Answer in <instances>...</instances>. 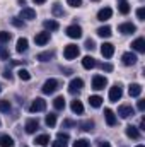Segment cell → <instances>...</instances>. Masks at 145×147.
<instances>
[{"mask_svg":"<svg viewBox=\"0 0 145 147\" xmlns=\"http://www.w3.org/2000/svg\"><path fill=\"white\" fill-rule=\"evenodd\" d=\"M56 89H58V80H56V79H48V80L43 84V87H41L43 94H53Z\"/></svg>","mask_w":145,"mask_h":147,"instance_id":"cell-1","label":"cell"},{"mask_svg":"<svg viewBox=\"0 0 145 147\" xmlns=\"http://www.w3.org/2000/svg\"><path fill=\"white\" fill-rule=\"evenodd\" d=\"M121 96H123L121 86H119V84H114V86L109 89V101H111V103H118V101L121 99Z\"/></svg>","mask_w":145,"mask_h":147,"instance_id":"cell-2","label":"cell"},{"mask_svg":"<svg viewBox=\"0 0 145 147\" xmlns=\"http://www.w3.org/2000/svg\"><path fill=\"white\" fill-rule=\"evenodd\" d=\"M82 87H84V80L79 79V77H75V79L70 80V84H68V92L70 94H79L82 91Z\"/></svg>","mask_w":145,"mask_h":147,"instance_id":"cell-3","label":"cell"},{"mask_svg":"<svg viewBox=\"0 0 145 147\" xmlns=\"http://www.w3.org/2000/svg\"><path fill=\"white\" fill-rule=\"evenodd\" d=\"M106 86H108V79H106L104 75H94V77H92V89L101 91V89H104Z\"/></svg>","mask_w":145,"mask_h":147,"instance_id":"cell-4","label":"cell"},{"mask_svg":"<svg viewBox=\"0 0 145 147\" xmlns=\"http://www.w3.org/2000/svg\"><path fill=\"white\" fill-rule=\"evenodd\" d=\"M79 53H80V51H79L77 45H67L65 50H63V57H65L67 60H73V58H77Z\"/></svg>","mask_w":145,"mask_h":147,"instance_id":"cell-5","label":"cell"},{"mask_svg":"<svg viewBox=\"0 0 145 147\" xmlns=\"http://www.w3.org/2000/svg\"><path fill=\"white\" fill-rule=\"evenodd\" d=\"M44 110H46V101L43 98H36L31 103V106H29V111L31 113H38V111H44Z\"/></svg>","mask_w":145,"mask_h":147,"instance_id":"cell-6","label":"cell"},{"mask_svg":"<svg viewBox=\"0 0 145 147\" xmlns=\"http://www.w3.org/2000/svg\"><path fill=\"white\" fill-rule=\"evenodd\" d=\"M65 33H67V36L72 38V39H79V38H82V28L77 26V24H73V26H68L65 29Z\"/></svg>","mask_w":145,"mask_h":147,"instance_id":"cell-7","label":"cell"},{"mask_svg":"<svg viewBox=\"0 0 145 147\" xmlns=\"http://www.w3.org/2000/svg\"><path fill=\"white\" fill-rule=\"evenodd\" d=\"M137 55L135 53H132V51H126V53H123V57H121V62H123V65H126V67H130V65H135L137 63Z\"/></svg>","mask_w":145,"mask_h":147,"instance_id":"cell-8","label":"cell"},{"mask_svg":"<svg viewBox=\"0 0 145 147\" xmlns=\"http://www.w3.org/2000/svg\"><path fill=\"white\" fill-rule=\"evenodd\" d=\"M118 31L123 33V34H133V33L137 31V26L132 24V22H123V24L118 26Z\"/></svg>","mask_w":145,"mask_h":147,"instance_id":"cell-9","label":"cell"},{"mask_svg":"<svg viewBox=\"0 0 145 147\" xmlns=\"http://www.w3.org/2000/svg\"><path fill=\"white\" fill-rule=\"evenodd\" d=\"M19 19H28V21H33L36 19V10H33L31 7H24L19 14Z\"/></svg>","mask_w":145,"mask_h":147,"instance_id":"cell-10","label":"cell"},{"mask_svg":"<svg viewBox=\"0 0 145 147\" xmlns=\"http://www.w3.org/2000/svg\"><path fill=\"white\" fill-rule=\"evenodd\" d=\"M118 115H119L121 118H130V116L135 115V110H133L132 106H128V105H123V106L118 108Z\"/></svg>","mask_w":145,"mask_h":147,"instance_id":"cell-11","label":"cell"},{"mask_svg":"<svg viewBox=\"0 0 145 147\" xmlns=\"http://www.w3.org/2000/svg\"><path fill=\"white\" fill-rule=\"evenodd\" d=\"M101 53H103L104 58H111L113 53H114V46H113L111 43H103V45H101Z\"/></svg>","mask_w":145,"mask_h":147,"instance_id":"cell-12","label":"cell"},{"mask_svg":"<svg viewBox=\"0 0 145 147\" xmlns=\"http://www.w3.org/2000/svg\"><path fill=\"white\" fill-rule=\"evenodd\" d=\"M24 128H26L28 134H34L38 128H39V121H38L36 118H31V120L26 121V127H24Z\"/></svg>","mask_w":145,"mask_h":147,"instance_id":"cell-13","label":"cell"},{"mask_svg":"<svg viewBox=\"0 0 145 147\" xmlns=\"http://www.w3.org/2000/svg\"><path fill=\"white\" fill-rule=\"evenodd\" d=\"M34 41H36V45H39V46H44V45L50 41V33H48V31L38 33L36 36H34Z\"/></svg>","mask_w":145,"mask_h":147,"instance_id":"cell-14","label":"cell"},{"mask_svg":"<svg viewBox=\"0 0 145 147\" xmlns=\"http://www.w3.org/2000/svg\"><path fill=\"white\" fill-rule=\"evenodd\" d=\"M96 65H97V62H96V58H92V57H89V55L82 58V67H84V69H87V70H91V69H94Z\"/></svg>","mask_w":145,"mask_h":147,"instance_id":"cell-15","label":"cell"},{"mask_svg":"<svg viewBox=\"0 0 145 147\" xmlns=\"http://www.w3.org/2000/svg\"><path fill=\"white\" fill-rule=\"evenodd\" d=\"M111 16H113V10L109 9V7H104V9H101L99 12H97V19L99 21H108V19H111Z\"/></svg>","mask_w":145,"mask_h":147,"instance_id":"cell-16","label":"cell"},{"mask_svg":"<svg viewBox=\"0 0 145 147\" xmlns=\"http://www.w3.org/2000/svg\"><path fill=\"white\" fill-rule=\"evenodd\" d=\"M132 48H133L135 51H138V53H144L145 51V39L144 38H137V39L132 43Z\"/></svg>","mask_w":145,"mask_h":147,"instance_id":"cell-17","label":"cell"},{"mask_svg":"<svg viewBox=\"0 0 145 147\" xmlns=\"http://www.w3.org/2000/svg\"><path fill=\"white\" fill-rule=\"evenodd\" d=\"M128 94H130L132 98H138V96L142 94V86H140V84H132V86L128 87Z\"/></svg>","mask_w":145,"mask_h":147,"instance_id":"cell-18","label":"cell"},{"mask_svg":"<svg viewBox=\"0 0 145 147\" xmlns=\"http://www.w3.org/2000/svg\"><path fill=\"white\" fill-rule=\"evenodd\" d=\"M104 118H106V123H108L109 127H114L116 125V116H114V113L109 110V108L104 110Z\"/></svg>","mask_w":145,"mask_h":147,"instance_id":"cell-19","label":"cell"},{"mask_svg":"<svg viewBox=\"0 0 145 147\" xmlns=\"http://www.w3.org/2000/svg\"><path fill=\"white\" fill-rule=\"evenodd\" d=\"M43 26H44V29H46V31H56V29L60 28V24H58L56 21H53V19L44 21V22H43Z\"/></svg>","mask_w":145,"mask_h":147,"instance_id":"cell-20","label":"cell"},{"mask_svg":"<svg viewBox=\"0 0 145 147\" xmlns=\"http://www.w3.org/2000/svg\"><path fill=\"white\" fill-rule=\"evenodd\" d=\"M125 132H126V135H128L130 139H138V137H140V132H138V128H137V127H133V125H128Z\"/></svg>","mask_w":145,"mask_h":147,"instance_id":"cell-21","label":"cell"},{"mask_svg":"<svg viewBox=\"0 0 145 147\" xmlns=\"http://www.w3.org/2000/svg\"><path fill=\"white\" fill-rule=\"evenodd\" d=\"M34 144H38V146H50V135H46V134H43V135H38L36 139H34Z\"/></svg>","mask_w":145,"mask_h":147,"instance_id":"cell-22","label":"cell"},{"mask_svg":"<svg viewBox=\"0 0 145 147\" xmlns=\"http://www.w3.org/2000/svg\"><path fill=\"white\" fill-rule=\"evenodd\" d=\"M28 45H29V43H28L26 38H19V39H17V46H15V50H17L19 53H24V51L28 50Z\"/></svg>","mask_w":145,"mask_h":147,"instance_id":"cell-23","label":"cell"},{"mask_svg":"<svg viewBox=\"0 0 145 147\" xmlns=\"http://www.w3.org/2000/svg\"><path fill=\"white\" fill-rule=\"evenodd\" d=\"M70 108H72V111L77 113V115H82V113H84V105H82L79 99H73L72 105H70Z\"/></svg>","mask_w":145,"mask_h":147,"instance_id":"cell-24","label":"cell"},{"mask_svg":"<svg viewBox=\"0 0 145 147\" xmlns=\"http://www.w3.org/2000/svg\"><path fill=\"white\" fill-rule=\"evenodd\" d=\"M89 105H91L92 108H101L103 98H101V96H89Z\"/></svg>","mask_w":145,"mask_h":147,"instance_id":"cell-25","label":"cell"},{"mask_svg":"<svg viewBox=\"0 0 145 147\" xmlns=\"http://www.w3.org/2000/svg\"><path fill=\"white\" fill-rule=\"evenodd\" d=\"M0 147H14V140H12V137H9V135H2V137H0Z\"/></svg>","mask_w":145,"mask_h":147,"instance_id":"cell-26","label":"cell"},{"mask_svg":"<svg viewBox=\"0 0 145 147\" xmlns=\"http://www.w3.org/2000/svg\"><path fill=\"white\" fill-rule=\"evenodd\" d=\"M130 9H132V7H130V3H128L126 0H123V2H119V3H118V10H119L123 16H126V14L130 12Z\"/></svg>","mask_w":145,"mask_h":147,"instance_id":"cell-27","label":"cell"},{"mask_svg":"<svg viewBox=\"0 0 145 147\" xmlns=\"http://www.w3.org/2000/svg\"><path fill=\"white\" fill-rule=\"evenodd\" d=\"M53 106H55V110H63L65 108V98L63 96H56L55 101H53Z\"/></svg>","mask_w":145,"mask_h":147,"instance_id":"cell-28","label":"cell"},{"mask_svg":"<svg viewBox=\"0 0 145 147\" xmlns=\"http://www.w3.org/2000/svg\"><path fill=\"white\" fill-rule=\"evenodd\" d=\"M53 57H55V53H53V51H44V53H39L36 58L39 60V62H50Z\"/></svg>","mask_w":145,"mask_h":147,"instance_id":"cell-29","label":"cell"},{"mask_svg":"<svg viewBox=\"0 0 145 147\" xmlns=\"http://www.w3.org/2000/svg\"><path fill=\"white\" fill-rule=\"evenodd\" d=\"M79 127H80L84 132H91V130L94 128V121H92V120H85V121L79 123Z\"/></svg>","mask_w":145,"mask_h":147,"instance_id":"cell-30","label":"cell"},{"mask_svg":"<svg viewBox=\"0 0 145 147\" xmlns=\"http://www.w3.org/2000/svg\"><path fill=\"white\" fill-rule=\"evenodd\" d=\"M97 34L101 38H109L111 36V28H109V26H101V28L97 29Z\"/></svg>","mask_w":145,"mask_h":147,"instance_id":"cell-31","label":"cell"},{"mask_svg":"<svg viewBox=\"0 0 145 147\" xmlns=\"http://www.w3.org/2000/svg\"><path fill=\"white\" fill-rule=\"evenodd\" d=\"M51 12H53V16H56V17H63V9H62V5L56 2V3H53V9H51Z\"/></svg>","mask_w":145,"mask_h":147,"instance_id":"cell-32","label":"cell"},{"mask_svg":"<svg viewBox=\"0 0 145 147\" xmlns=\"http://www.w3.org/2000/svg\"><path fill=\"white\" fill-rule=\"evenodd\" d=\"M44 121H46V125H48L50 128H53V127L56 125V115H55V113L46 115V120H44Z\"/></svg>","mask_w":145,"mask_h":147,"instance_id":"cell-33","label":"cell"},{"mask_svg":"<svg viewBox=\"0 0 145 147\" xmlns=\"http://www.w3.org/2000/svg\"><path fill=\"white\" fill-rule=\"evenodd\" d=\"M17 75H19L21 80H29V79H31V74H29V70H26V69H21V70L17 72Z\"/></svg>","mask_w":145,"mask_h":147,"instance_id":"cell-34","label":"cell"},{"mask_svg":"<svg viewBox=\"0 0 145 147\" xmlns=\"http://www.w3.org/2000/svg\"><path fill=\"white\" fill-rule=\"evenodd\" d=\"M73 147H91V142L85 140V139H77L73 142Z\"/></svg>","mask_w":145,"mask_h":147,"instance_id":"cell-35","label":"cell"},{"mask_svg":"<svg viewBox=\"0 0 145 147\" xmlns=\"http://www.w3.org/2000/svg\"><path fill=\"white\" fill-rule=\"evenodd\" d=\"M9 110H10V101L9 99H2L0 101V111L2 113H7Z\"/></svg>","mask_w":145,"mask_h":147,"instance_id":"cell-36","label":"cell"},{"mask_svg":"<svg viewBox=\"0 0 145 147\" xmlns=\"http://www.w3.org/2000/svg\"><path fill=\"white\" fill-rule=\"evenodd\" d=\"M10 38H12L10 33H7V31H0V43H7V41H10Z\"/></svg>","mask_w":145,"mask_h":147,"instance_id":"cell-37","label":"cell"},{"mask_svg":"<svg viewBox=\"0 0 145 147\" xmlns=\"http://www.w3.org/2000/svg\"><path fill=\"white\" fill-rule=\"evenodd\" d=\"M70 139V135L68 134H65V132H58L56 134V140H62V142H67Z\"/></svg>","mask_w":145,"mask_h":147,"instance_id":"cell-38","label":"cell"},{"mask_svg":"<svg viewBox=\"0 0 145 147\" xmlns=\"http://www.w3.org/2000/svg\"><path fill=\"white\" fill-rule=\"evenodd\" d=\"M10 22H12L15 28H24V22H22L19 17H12V19H10Z\"/></svg>","mask_w":145,"mask_h":147,"instance_id":"cell-39","label":"cell"},{"mask_svg":"<svg viewBox=\"0 0 145 147\" xmlns=\"http://www.w3.org/2000/svg\"><path fill=\"white\" fill-rule=\"evenodd\" d=\"M85 48H87V50H94V48H96L94 39H91V38H89V39H85Z\"/></svg>","mask_w":145,"mask_h":147,"instance_id":"cell-40","label":"cell"},{"mask_svg":"<svg viewBox=\"0 0 145 147\" xmlns=\"http://www.w3.org/2000/svg\"><path fill=\"white\" fill-rule=\"evenodd\" d=\"M0 58H2V60H9V51H7L3 46H0Z\"/></svg>","mask_w":145,"mask_h":147,"instance_id":"cell-41","label":"cell"},{"mask_svg":"<svg viewBox=\"0 0 145 147\" xmlns=\"http://www.w3.org/2000/svg\"><path fill=\"white\" fill-rule=\"evenodd\" d=\"M137 17H138L140 21H145V9L144 7H140V9L137 10Z\"/></svg>","mask_w":145,"mask_h":147,"instance_id":"cell-42","label":"cell"},{"mask_svg":"<svg viewBox=\"0 0 145 147\" xmlns=\"http://www.w3.org/2000/svg\"><path fill=\"white\" fill-rule=\"evenodd\" d=\"M67 3L70 7H80L82 5V0H67Z\"/></svg>","mask_w":145,"mask_h":147,"instance_id":"cell-43","label":"cell"},{"mask_svg":"<svg viewBox=\"0 0 145 147\" xmlns=\"http://www.w3.org/2000/svg\"><path fill=\"white\" fill-rule=\"evenodd\" d=\"M51 147H67V142H62V140H56V142H51Z\"/></svg>","mask_w":145,"mask_h":147,"instance_id":"cell-44","label":"cell"},{"mask_svg":"<svg viewBox=\"0 0 145 147\" xmlns=\"http://www.w3.org/2000/svg\"><path fill=\"white\" fill-rule=\"evenodd\" d=\"M77 123L75 121H72V120H63V127L67 128V127H75Z\"/></svg>","mask_w":145,"mask_h":147,"instance_id":"cell-45","label":"cell"},{"mask_svg":"<svg viewBox=\"0 0 145 147\" xmlns=\"http://www.w3.org/2000/svg\"><path fill=\"white\" fill-rule=\"evenodd\" d=\"M101 69H103V70H106V72H111V70H113V65H111V63H103V65H101Z\"/></svg>","mask_w":145,"mask_h":147,"instance_id":"cell-46","label":"cell"},{"mask_svg":"<svg viewBox=\"0 0 145 147\" xmlns=\"http://www.w3.org/2000/svg\"><path fill=\"white\" fill-rule=\"evenodd\" d=\"M137 108H138L140 111H144V110H145V101H144V99H140V101L137 103Z\"/></svg>","mask_w":145,"mask_h":147,"instance_id":"cell-47","label":"cell"},{"mask_svg":"<svg viewBox=\"0 0 145 147\" xmlns=\"http://www.w3.org/2000/svg\"><path fill=\"white\" fill-rule=\"evenodd\" d=\"M99 147H111V144L106 142V140H101V142H99Z\"/></svg>","mask_w":145,"mask_h":147,"instance_id":"cell-48","label":"cell"},{"mask_svg":"<svg viewBox=\"0 0 145 147\" xmlns=\"http://www.w3.org/2000/svg\"><path fill=\"white\" fill-rule=\"evenodd\" d=\"M3 77H5L7 80H12V74H10V72H7V70L3 72Z\"/></svg>","mask_w":145,"mask_h":147,"instance_id":"cell-49","label":"cell"},{"mask_svg":"<svg viewBox=\"0 0 145 147\" xmlns=\"http://www.w3.org/2000/svg\"><path fill=\"white\" fill-rule=\"evenodd\" d=\"M33 2H34V3H36V5H41V3H44V2H46V0H33Z\"/></svg>","mask_w":145,"mask_h":147,"instance_id":"cell-50","label":"cell"},{"mask_svg":"<svg viewBox=\"0 0 145 147\" xmlns=\"http://www.w3.org/2000/svg\"><path fill=\"white\" fill-rule=\"evenodd\" d=\"M140 130H145V120L140 121Z\"/></svg>","mask_w":145,"mask_h":147,"instance_id":"cell-51","label":"cell"},{"mask_svg":"<svg viewBox=\"0 0 145 147\" xmlns=\"http://www.w3.org/2000/svg\"><path fill=\"white\" fill-rule=\"evenodd\" d=\"M17 2H19L21 5H24V3H26V0H17Z\"/></svg>","mask_w":145,"mask_h":147,"instance_id":"cell-52","label":"cell"},{"mask_svg":"<svg viewBox=\"0 0 145 147\" xmlns=\"http://www.w3.org/2000/svg\"><path fill=\"white\" fill-rule=\"evenodd\" d=\"M0 92H2V84H0Z\"/></svg>","mask_w":145,"mask_h":147,"instance_id":"cell-53","label":"cell"},{"mask_svg":"<svg viewBox=\"0 0 145 147\" xmlns=\"http://www.w3.org/2000/svg\"><path fill=\"white\" fill-rule=\"evenodd\" d=\"M137 147H144V146H142V144H140V146H137Z\"/></svg>","mask_w":145,"mask_h":147,"instance_id":"cell-54","label":"cell"},{"mask_svg":"<svg viewBox=\"0 0 145 147\" xmlns=\"http://www.w3.org/2000/svg\"><path fill=\"white\" fill-rule=\"evenodd\" d=\"M92 2H99V0H92Z\"/></svg>","mask_w":145,"mask_h":147,"instance_id":"cell-55","label":"cell"},{"mask_svg":"<svg viewBox=\"0 0 145 147\" xmlns=\"http://www.w3.org/2000/svg\"><path fill=\"white\" fill-rule=\"evenodd\" d=\"M119 2H123V0H119Z\"/></svg>","mask_w":145,"mask_h":147,"instance_id":"cell-56","label":"cell"},{"mask_svg":"<svg viewBox=\"0 0 145 147\" xmlns=\"http://www.w3.org/2000/svg\"><path fill=\"white\" fill-rule=\"evenodd\" d=\"M0 125H2V121H0Z\"/></svg>","mask_w":145,"mask_h":147,"instance_id":"cell-57","label":"cell"}]
</instances>
